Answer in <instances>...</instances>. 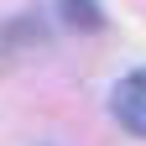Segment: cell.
<instances>
[{
	"label": "cell",
	"mask_w": 146,
	"mask_h": 146,
	"mask_svg": "<svg viewBox=\"0 0 146 146\" xmlns=\"http://www.w3.org/2000/svg\"><path fill=\"white\" fill-rule=\"evenodd\" d=\"M110 110H115V120H120L131 136H141V141H146V68H131V73L115 84Z\"/></svg>",
	"instance_id": "6da1fadb"
},
{
	"label": "cell",
	"mask_w": 146,
	"mask_h": 146,
	"mask_svg": "<svg viewBox=\"0 0 146 146\" xmlns=\"http://www.w3.org/2000/svg\"><path fill=\"white\" fill-rule=\"evenodd\" d=\"M58 16H63V26H73V31H99L104 26L99 0H58Z\"/></svg>",
	"instance_id": "7a4b0ae2"
}]
</instances>
